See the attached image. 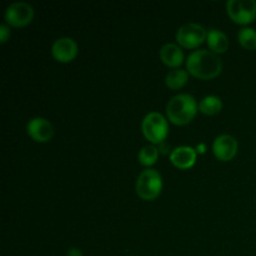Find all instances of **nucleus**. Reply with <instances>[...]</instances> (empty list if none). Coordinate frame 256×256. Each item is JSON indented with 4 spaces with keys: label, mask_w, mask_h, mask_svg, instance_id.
Instances as JSON below:
<instances>
[{
    "label": "nucleus",
    "mask_w": 256,
    "mask_h": 256,
    "mask_svg": "<svg viewBox=\"0 0 256 256\" xmlns=\"http://www.w3.org/2000/svg\"><path fill=\"white\" fill-rule=\"evenodd\" d=\"M160 59L166 66L178 69L184 62V52L176 44L169 42L160 49Z\"/></svg>",
    "instance_id": "f8f14e48"
},
{
    "label": "nucleus",
    "mask_w": 256,
    "mask_h": 256,
    "mask_svg": "<svg viewBox=\"0 0 256 256\" xmlns=\"http://www.w3.org/2000/svg\"><path fill=\"white\" fill-rule=\"evenodd\" d=\"M158 158H159V150L154 146V145H146L142 148L139 152L138 159L139 162L144 166H152L156 162Z\"/></svg>",
    "instance_id": "dca6fc26"
},
{
    "label": "nucleus",
    "mask_w": 256,
    "mask_h": 256,
    "mask_svg": "<svg viewBox=\"0 0 256 256\" xmlns=\"http://www.w3.org/2000/svg\"><path fill=\"white\" fill-rule=\"evenodd\" d=\"M208 32L196 22H188L179 28L176 32V42L186 49H195L206 40Z\"/></svg>",
    "instance_id": "423d86ee"
},
{
    "label": "nucleus",
    "mask_w": 256,
    "mask_h": 256,
    "mask_svg": "<svg viewBox=\"0 0 256 256\" xmlns=\"http://www.w3.org/2000/svg\"><path fill=\"white\" fill-rule=\"evenodd\" d=\"M222 100H220V98L215 96V95L205 96L199 104V110L205 115L219 114V112H222Z\"/></svg>",
    "instance_id": "2eb2a0df"
},
{
    "label": "nucleus",
    "mask_w": 256,
    "mask_h": 256,
    "mask_svg": "<svg viewBox=\"0 0 256 256\" xmlns=\"http://www.w3.org/2000/svg\"><path fill=\"white\" fill-rule=\"evenodd\" d=\"M0 34H2V38H0V42H5L8 40V38L10 36V30L9 28L6 26V24H2L0 26Z\"/></svg>",
    "instance_id": "a211bd4d"
},
{
    "label": "nucleus",
    "mask_w": 256,
    "mask_h": 256,
    "mask_svg": "<svg viewBox=\"0 0 256 256\" xmlns=\"http://www.w3.org/2000/svg\"><path fill=\"white\" fill-rule=\"evenodd\" d=\"M186 70L198 79L210 80L222 72V62L215 52L209 50H195L188 56Z\"/></svg>",
    "instance_id": "f257e3e1"
},
{
    "label": "nucleus",
    "mask_w": 256,
    "mask_h": 256,
    "mask_svg": "<svg viewBox=\"0 0 256 256\" xmlns=\"http://www.w3.org/2000/svg\"><path fill=\"white\" fill-rule=\"evenodd\" d=\"M238 40L242 48L248 50L256 49V30L252 28H242L238 32Z\"/></svg>",
    "instance_id": "f3484780"
},
{
    "label": "nucleus",
    "mask_w": 256,
    "mask_h": 256,
    "mask_svg": "<svg viewBox=\"0 0 256 256\" xmlns=\"http://www.w3.org/2000/svg\"><path fill=\"white\" fill-rule=\"evenodd\" d=\"M199 110L196 100L190 94H179L172 98L166 106V115L174 125H186Z\"/></svg>",
    "instance_id": "f03ea898"
},
{
    "label": "nucleus",
    "mask_w": 256,
    "mask_h": 256,
    "mask_svg": "<svg viewBox=\"0 0 256 256\" xmlns=\"http://www.w3.org/2000/svg\"><path fill=\"white\" fill-rule=\"evenodd\" d=\"M170 162L178 169H190L194 166L195 162H196V152L190 146L175 148L170 154Z\"/></svg>",
    "instance_id": "9b49d317"
},
{
    "label": "nucleus",
    "mask_w": 256,
    "mask_h": 256,
    "mask_svg": "<svg viewBox=\"0 0 256 256\" xmlns=\"http://www.w3.org/2000/svg\"><path fill=\"white\" fill-rule=\"evenodd\" d=\"M142 130L144 136L152 144H160L169 134V124L160 112H149L142 119Z\"/></svg>",
    "instance_id": "20e7f679"
},
{
    "label": "nucleus",
    "mask_w": 256,
    "mask_h": 256,
    "mask_svg": "<svg viewBox=\"0 0 256 256\" xmlns=\"http://www.w3.org/2000/svg\"><path fill=\"white\" fill-rule=\"evenodd\" d=\"M34 18V9L30 4L25 2H12L5 10V20L8 24L15 28L26 26L32 22Z\"/></svg>",
    "instance_id": "0eeeda50"
},
{
    "label": "nucleus",
    "mask_w": 256,
    "mask_h": 256,
    "mask_svg": "<svg viewBox=\"0 0 256 256\" xmlns=\"http://www.w3.org/2000/svg\"><path fill=\"white\" fill-rule=\"evenodd\" d=\"M68 256H82V254L79 249H76V248H72V249H69V252H68Z\"/></svg>",
    "instance_id": "6ab92c4d"
},
{
    "label": "nucleus",
    "mask_w": 256,
    "mask_h": 256,
    "mask_svg": "<svg viewBox=\"0 0 256 256\" xmlns=\"http://www.w3.org/2000/svg\"><path fill=\"white\" fill-rule=\"evenodd\" d=\"M188 79H189V72L186 70L174 69L168 72L166 78H165V82H166L168 88L172 90H178L186 84Z\"/></svg>",
    "instance_id": "4468645a"
},
{
    "label": "nucleus",
    "mask_w": 256,
    "mask_h": 256,
    "mask_svg": "<svg viewBox=\"0 0 256 256\" xmlns=\"http://www.w3.org/2000/svg\"><path fill=\"white\" fill-rule=\"evenodd\" d=\"M206 42L209 45L210 49L215 52V54H222L229 48V40L228 36L222 32L218 29L209 30L206 36Z\"/></svg>",
    "instance_id": "ddd939ff"
},
{
    "label": "nucleus",
    "mask_w": 256,
    "mask_h": 256,
    "mask_svg": "<svg viewBox=\"0 0 256 256\" xmlns=\"http://www.w3.org/2000/svg\"><path fill=\"white\" fill-rule=\"evenodd\" d=\"M212 152L216 159L230 162L238 152V142L232 135H220L212 142Z\"/></svg>",
    "instance_id": "1a4fd4ad"
},
{
    "label": "nucleus",
    "mask_w": 256,
    "mask_h": 256,
    "mask_svg": "<svg viewBox=\"0 0 256 256\" xmlns=\"http://www.w3.org/2000/svg\"><path fill=\"white\" fill-rule=\"evenodd\" d=\"M78 44L72 38H60L55 40L52 46V54L59 62H70L76 58Z\"/></svg>",
    "instance_id": "9d476101"
},
{
    "label": "nucleus",
    "mask_w": 256,
    "mask_h": 256,
    "mask_svg": "<svg viewBox=\"0 0 256 256\" xmlns=\"http://www.w3.org/2000/svg\"><path fill=\"white\" fill-rule=\"evenodd\" d=\"M162 189V175L158 170L146 169L139 175L136 180V194L145 202L155 200Z\"/></svg>",
    "instance_id": "7ed1b4c3"
},
{
    "label": "nucleus",
    "mask_w": 256,
    "mask_h": 256,
    "mask_svg": "<svg viewBox=\"0 0 256 256\" xmlns=\"http://www.w3.org/2000/svg\"><path fill=\"white\" fill-rule=\"evenodd\" d=\"M29 136L36 142H48L54 136V128L44 118H32L26 125Z\"/></svg>",
    "instance_id": "6e6552de"
},
{
    "label": "nucleus",
    "mask_w": 256,
    "mask_h": 256,
    "mask_svg": "<svg viewBox=\"0 0 256 256\" xmlns=\"http://www.w3.org/2000/svg\"><path fill=\"white\" fill-rule=\"evenodd\" d=\"M226 10L230 19L240 25L250 24L256 18L255 0H229Z\"/></svg>",
    "instance_id": "39448f33"
}]
</instances>
